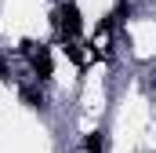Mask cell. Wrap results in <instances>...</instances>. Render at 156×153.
Wrapping results in <instances>:
<instances>
[{"label":"cell","instance_id":"1","mask_svg":"<svg viewBox=\"0 0 156 153\" xmlns=\"http://www.w3.org/2000/svg\"><path fill=\"white\" fill-rule=\"evenodd\" d=\"M55 22H58V29H62L66 40H76L80 33H83V18H80V7L73 0H66V4L55 11Z\"/></svg>","mask_w":156,"mask_h":153},{"label":"cell","instance_id":"2","mask_svg":"<svg viewBox=\"0 0 156 153\" xmlns=\"http://www.w3.org/2000/svg\"><path fill=\"white\" fill-rule=\"evenodd\" d=\"M51 73H55L51 51H47V47H40L37 55H33V76H37V80H51Z\"/></svg>","mask_w":156,"mask_h":153},{"label":"cell","instance_id":"3","mask_svg":"<svg viewBox=\"0 0 156 153\" xmlns=\"http://www.w3.org/2000/svg\"><path fill=\"white\" fill-rule=\"evenodd\" d=\"M83 150H87V153H105V139H102V131H91V135L83 139Z\"/></svg>","mask_w":156,"mask_h":153},{"label":"cell","instance_id":"4","mask_svg":"<svg viewBox=\"0 0 156 153\" xmlns=\"http://www.w3.org/2000/svg\"><path fill=\"white\" fill-rule=\"evenodd\" d=\"M22 99H26L33 110H44V95H40L37 88H22Z\"/></svg>","mask_w":156,"mask_h":153},{"label":"cell","instance_id":"5","mask_svg":"<svg viewBox=\"0 0 156 153\" xmlns=\"http://www.w3.org/2000/svg\"><path fill=\"white\" fill-rule=\"evenodd\" d=\"M4 76H7V66H4V62H0V80H4Z\"/></svg>","mask_w":156,"mask_h":153}]
</instances>
